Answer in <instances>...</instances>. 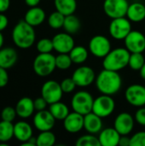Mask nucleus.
Listing matches in <instances>:
<instances>
[{"label":"nucleus","mask_w":145,"mask_h":146,"mask_svg":"<svg viewBox=\"0 0 145 146\" xmlns=\"http://www.w3.org/2000/svg\"><path fill=\"white\" fill-rule=\"evenodd\" d=\"M122 80L117 71L103 68L96 78L97 90L105 95H115L121 88Z\"/></svg>","instance_id":"1"},{"label":"nucleus","mask_w":145,"mask_h":146,"mask_svg":"<svg viewBox=\"0 0 145 146\" xmlns=\"http://www.w3.org/2000/svg\"><path fill=\"white\" fill-rule=\"evenodd\" d=\"M33 27H34L28 24L25 20L20 21L12 31L14 44L21 49L30 48L36 39V33Z\"/></svg>","instance_id":"2"},{"label":"nucleus","mask_w":145,"mask_h":146,"mask_svg":"<svg viewBox=\"0 0 145 146\" xmlns=\"http://www.w3.org/2000/svg\"><path fill=\"white\" fill-rule=\"evenodd\" d=\"M130 55L131 53L126 48L119 47L111 50L103 58V68L117 72L125 68L128 66Z\"/></svg>","instance_id":"3"},{"label":"nucleus","mask_w":145,"mask_h":146,"mask_svg":"<svg viewBox=\"0 0 145 146\" xmlns=\"http://www.w3.org/2000/svg\"><path fill=\"white\" fill-rule=\"evenodd\" d=\"M33 70L40 77L51 74L56 68V56L51 53H39L33 61Z\"/></svg>","instance_id":"4"},{"label":"nucleus","mask_w":145,"mask_h":146,"mask_svg":"<svg viewBox=\"0 0 145 146\" xmlns=\"http://www.w3.org/2000/svg\"><path fill=\"white\" fill-rule=\"evenodd\" d=\"M94 98L91 93L85 91H79L76 92L71 100V105L73 111L83 115L92 111Z\"/></svg>","instance_id":"5"},{"label":"nucleus","mask_w":145,"mask_h":146,"mask_svg":"<svg viewBox=\"0 0 145 146\" xmlns=\"http://www.w3.org/2000/svg\"><path fill=\"white\" fill-rule=\"evenodd\" d=\"M115 109V102L110 95L102 94L94 99L92 112L100 116L105 118L113 114Z\"/></svg>","instance_id":"6"},{"label":"nucleus","mask_w":145,"mask_h":146,"mask_svg":"<svg viewBox=\"0 0 145 146\" xmlns=\"http://www.w3.org/2000/svg\"><path fill=\"white\" fill-rule=\"evenodd\" d=\"M109 30L113 38L117 40H124L132 31L131 21L125 16L112 19Z\"/></svg>","instance_id":"7"},{"label":"nucleus","mask_w":145,"mask_h":146,"mask_svg":"<svg viewBox=\"0 0 145 146\" xmlns=\"http://www.w3.org/2000/svg\"><path fill=\"white\" fill-rule=\"evenodd\" d=\"M89 50L94 56L104 58L111 50V43L103 35L93 36L89 42Z\"/></svg>","instance_id":"8"},{"label":"nucleus","mask_w":145,"mask_h":146,"mask_svg":"<svg viewBox=\"0 0 145 146\" xmlns=\"http://www.w3.org/2000/svg\"><path fill=\"white\" fill-rule=\"evenodd\" d=\"M128 7L127 0H104L103 3L104 13L111 19L126 16Z\"/></svg>","instance_id":"9"},{"label":"nucleus","mask_w":145,"mask_h":146,"mask_svg":"<svg viewBox=\"0 0 145 146\" xmlns=\"http://www.w3.org/2000/svg\"><path fill=\"white\" fill-rule=\"evenodd\" d=\"M63 95L61 84L55 80H48L44 83L41 88V96L46 100L48 104L59 102Z\"/></svg>","instance_id":"10"},{"label":"nucleus","mask_w":145,"mask_h":146,"mask_svg":"<svg viewBox=\"0 0 145 146\" xmlns=\"http://www.w3.org/2000/svg\"><path fill=\"white\" fill-rule=\"evenodd\" d=\"M125 98L131 105L143 107L145 105V86L138 84L131 85L125 92Z\"/></svg>","instance_id":"11"},{"label":"nucleus","mask_w":145,"mask_h":146,"mask_svg":"<svg viewBox=\"0 0 145 146\" xmlns=\"http://www.w3.org/2000/svg\"><path fill=\"white\" fill-rule=\"evenodd\" d=\"M72 78L77 86L86 87L94 82L96 80V74L91 68L88 66H81L74 70Z\"/></svg>","instance_id":"12"},{"label":"nucleus","mask_w":145,"mask_h":146,"mask_svg":"<svg viewBox=\"0 0 145 146\" xmlns=\"http://www.w3.org/2000/svg\"><path fill=\"white\" fill-rule=\"evenodd\" d=\"M124 41L130 53H143L145 50V35L139 31L132 30Z\"/></svg>","instance_id":"13"},{"label":"nucleus","mask_w":145,"mask_h":146,"mask_svg":"<svg viewBox=\"0 0 145 146\" xmlns=\"http://www.w3.org/2000/svg\"><path fill=\"white\" fill-rule=\"evenodd\" d=\"M56 119L50 112V110H40L38 111L33 117V125L40 132L50 131L56 122Z\"/></svg>","instance_id":"14"},{"label":"nucleus","mask_w":145,"mask_h":146,"mask_svg":"<svg viewBox=\"0 0 145 146\" xmlns=\"http://www.w3.org/2000/svg\"><path fill=\"white\" fill-rule=\"evenodd\" d=\"M54 50L58 53H69L74 47V39L68 33H59L52 38Z\"/></svg>","instance_id":"15"},{"label":"nucleus","mask_w":145,"mask_h":146,"mask_svg":"<svg viewBox=\"0 0 145 146\" xmlns=\"http://www.w3.org/2000/svg\"><path fill=\"white\" fill-rule=\"evenodd\" d=\"M134 121L135 119L132 115L127 112H122L116 116L114 121V127L121 135H128L133 130Z\"/></svg>","instance_id":"16"},{"label":"nucleus","mask_w":145,"mask_h":146,"mask_svg":"<svg viewBox=\"0 0 145 146\" xmlns=\"http://www.w3.org/2000/svg\"><path fill=\"white\" fill-rule=\"evenodd\" d=\"M63 126L67 132L76 133L84 128V115L75 111L69 113L63 120Z\"/></svg>","instance_id":"17"},{"label":"nucleus","mask_w":145,"mask_h":146,"mask_svg":"<svg viewBox=\"0 0 145 146\" xmlns=\"http://www.w3.org/2000/svg\"><path fill=\"white\" fill-rule=\"evenodd\" d=\"M121 136L115 127H108L99 133L98 139L101 145L116 146L119 145Z\"/></svg>","instance_id":"18"},{"label":"nucleus","mask_w":145,"mask_h":146,"mask_svg":"<svg viewBox=\"0 0 145 146\" xmlns=\"http://www.w3.org/2000/svg\"><path fill=\"white\" fill-rule=\"evenodd\" d=\"M103 118L93 113L92 111L84 115V128L91 134H97L102 131Z\"/></svg>","instance_id":"19"},{"label":"nucleus","mask_w":145,"mask_h":146,"mask_svg":"<svg viewBox=\"0 0 145 146\" xmlns=\"http://www.w3.org/2000/svg\"><path fill=\"white\" fill-rule=\"evenodd\" d=\"M18 60L17 51L11 47L0 49V67L3 68H12Z\"/></svg>","instance_id":"20"},{"label":"nucleus","mask_w":145,"mask_h":146,"mask_svg":"<svg viewBox=\"0 0 145 146\" xmlns=\"http://www.w3.org/2000/svg\"><path fill=\"white\" fill-rule=\"evenodd\" d=\"M15 110L17 115L21 118L26 119L30 117L35 110L33 100L28 97H24L21 98L16 104Z\"/></svg>","instance_id":"21"},{"label":"nucleus","mask_w":145,"mask_h":146,"mask_svg":"<svg viewBox=\"0 0 145 146\" xmlns=\"http://www.w3.org/2000/svg\"><path fill=\"white\" fill-rule=\"evenodd\" d=\"M14 137L20 142L24 143L32 137V128L26 121H18L14 125Z\"/></svg>","instance_id":"22"},{"label":"nucleus","mask_w":145,"mask_h":146,"mask_svg":"<svg viewBox=\"0 0 145 146\" xmlns=\"http://www.w3.org/2000/svg\"><path fill=\"white\" fill-rule=\"evenodd\" d=\"M45 12L42 8L38 6L32 7L28 9L25 15V21L32 27H37L41 25L45 20Z\"/></svg>","instance_id":"23"},{"label":"nucleus","mask_w":145,"mask_h":146,"mask_svg":"<svg viewBox=\"0 0 145 146\" xmlns=\"http://www.w3.org/2000/svg\"><path fill=\"white\" fill-rule=\"evenodd\" d=\"M132 22H140L145 19V5L142 3H132L129 4L126 15Z\"/></svg>","instance_id":"24"},{"label":"nucleus","mask_w":145,"mask_h":146,"mask_svg":"<svg viewBox=\"0 0 145 146\" xmlns=\"http://www.w3.org/2000/svg\"><path fill=\"white\" fill-rule=\"evenodd\" d=\"M54 4L56 9L65 16L73 14L77 9L76 0H54Z\"/></svg>","instance_id":"25"},{"label":"nucleus","mask_w":145,"mask_h":146,"mask_svg":"<svg viewBox=\"0 0 145 146\" xmlns=\"http://www.w3.org/2000/svg\"><path fill=\"white\" fill-rule=\"evenodd\" d=\"M49 110L52 114L54 118L57 121H63L70 113L68 107L64 103H62L60 101L50 104Z\"/></svg>","instance_id":"26"},{"label":"nucleus","mask_w":145,"mask_h":146,"mask_svg":"<svg viewBox=\"0 0 145 146\" xmlns=\"http://www.w3.org/2000/svg\"><path fill=\"white\" fill-rule=\"evenodd\" d=\"M68 54L72 59L73 63L81 64L87 60L89 52L86 50V48L78 45V46H74Z\"/></svg>","instance_id":"27"},{"label":"nucleus","mask_w":145,"mask_h":146,"mask_svg":"<svg viewBox=\"0 0 145 146\" xmlns=\"http://www.w3.org/2000/svg\"><path fill=\"white\" fill-rule=\"evenodd\" d=\"M14 137V125L10 121H0V143H8Z\"/></svg>","instance_id":"28"},{"label":"nucleus","mask_w":145,"mask_h":146,"mask_svg":"<svg viewBox=\"0 0 145 146\" xmlns=\"http://www.w3.org/2000/svg\"><path fill=\"white\" fill-rule=\"evenodd\" d=\"M63 28L65 31L70 34L76 33L80 28V21L73 14L66 15L63 24Z\"/></svg>","instance_id":"29"},{"label":"nucleus","mask_w":145,"mask_h":146,"mask_svg":"<svg viewBox=\"0 0 145 146\" xmlns=\"http://www.w3.org/2000/svg\"><path fill=\"white\" fill-rule=\"evenodd\" d=\"M56 139V136L51 131H44L37 137V145L52 146L55 145Z\"/></svg>","instance_id":"30"},{"label":"nucleus","mask_w":145,"mask_h":146,"mask_svg":"<svg viewBox=\"0 0 145 146\" xmlns=\"http://www.w3.org/2000/svg\"><path fill=\"white\" fill-rule=\"evenodd\" d=\"M65 20V15L59 11H55L51 13L48 18V24L53 29H59L63 27Z\"/></svg>","instance_id":"31"},{"label":"nucleus","mask_w":145,"mask_h":146,"mask_svg":"<svg viewBox=\"0 0 145 146\" xmlns=\"http://www.w3.org/2000/svg\"><path fill=\"white\" fill-rule=\"evenodd\" d=\"M145 59L143 53L137 52V53H131L128 66L135 71H139L143 65L144 64Z\"/></svg>","instance_id":"32"},{"label":"nucleus","mask_w":145,"mask_h":146,"mask_svg":"<svg viewBox=\"0 0 145 146\" xmlns=\"http://www.w3.org/2000/svg\"><path fill=\"white\" fill-rule=\"evenodd\" d=\"M76 146H101L98 137H96L95 134H86L79 137L76 143Z\"/></svg>","instance_id":"33"},{"label":"nucleus","mask_w":145,"mask_h":146,"mask_svg":"<svg viewBox=\"0 0 145 146\" xmlns=\"http://www.w3.org/2000/svg\"><path fill=\"white\" fill-rule=\"evenodd\" d=\"M73 62L68 53H59L56 56V68L62 70L68 69Z\"/></svg>","instance_id":"34"},{"label":"nucleus","mask_w":145,"mask_h":146,"mask_svg":"<svg viewBox=\"0 0 145 146\" xmlns=\"http://www.w3.org/2000/svg\"><path fill=\"white\" fill-rule=\"evenodd\" d=\"M37 50L39 53H51L54 50V45L52 39L42 38L37 43Z\"/></svg>","instance_id":"35"},{"label":"nucleus","mask_w":145,"mask_h":146,"mask_svg":"<svg viewBox=\"0 0 145 146\" xmlns=\"http://www.w3.org/2000/svg\"><path fill=\"white\" fill-rule=\"evenodd\" d=\"M16 115L17 113L15 108H12V107H5L4 109H3L1 112V119L6 121L12 122L15 119Z\"/></svg>","instance_id":"36"},{"label":"nucleus","mask_w":145,"mask_h":146,"mask_svg":"<svg viewBox=\"0 0 145 146\" xmlns=\"http://www.w3.org/2000/svg\"><path fill=\"white\" fill-rule=\"evenodd\" d=\"M60 84H61V87L62 89L63 93H71L75 90L77 86L76 83L74 82L72 77L64 79Z\"/></svg>","instance_id":"37"},{"label":"nucleus","mask_w":145,"mask_h":146,"mask_svg":"<svg viewBox=\"0 0 145 146\" xmlns=\"http://www.w3.org/2000/svg\"><path fill=\"white\" fill-rule=\"evenodd\" d=\"M130 146H145V132H138L131 137Z\"/></svg>","instance_id":"38"},{"label":"nucleus","mask_w":145,"mask_h":146,"mask_svg":"<svg viewBox=\"0 0 145 146\" xmlns=\"http://www.w3.org/2000/svg\"><path fill=\"white\" fill-rule=\"evenodd\" d=\"M135 121L141 126L145 127V108L144 107H139V109L136 111L135 116H134Z\"/></svg>","instance_id":"39"},{"label":"nucleus","mask_w":145,"mask_h":146,"mask_svg":"<svg viewBox=\"0 0 145 146\" xmlns=\"http://www.w3.org/2000/svg\"><path fill=\"white\" fill-rule=\"evenodd\" d=\"M33 103H34L35 110H37V111H40V110H45V108H46V106H47V104H48V103L46 102V100H45L42 96H41L40 98H36V99L33 101Z\"/></svg>","instance_id":"40"},{"label":"nucleus","mask_w":145,"mask_h":146,"mask_svg":"<svg viewBox=\"0 0 145 146\" xmlns=\"http://www.w3.org/2000/svg\"><path fill=\"white\" fill-rule=\"evenodd\" d=\"M8 82H9V74L6 71V68L0 67V88L6 86Z\"/></svg>","instance_id":"41"},{"label":"nucleus","mask_w":145,"mask_h":146,"mask_svg":"<svg viewBox=\"0 0 145 146\" xmlns=\"http://www.w3.org/2000/svg\"><path fill=\"white\" fill-rule=\"evenodd\" d=\"M9 24V20L5 15L0 13V32L3 31Z\"/></svg>","instance_id":"42"},{"label":"nucleus","mask_w":145,"mask_h":146,"mask_svg":"<svg viewBox=\"0 0 145 146\" xmlns=\"http://www.w3.org/2000/svg\"><path fill=\"white\" fill-rule=\"evenodd\" d=\"M10 6V0H0V13H4Z\"/></svg>","instance_id":"43"},{"label":"nucleus","mask_w":145,"mask_h":146,"mask_svg":"<svg viewBox=\"0 0 145 146\" xmlns=\"http://www.w3.org/2000/svg\"><path fill=\"white\" fill-rule=\"evenodd\" d=\"M130 140H131V138H129L128 135H121L120 139L119 145L130 146Z\"/></svg>","instance_id":"44"},{"label":"nucleus","mask_w":145,"mask_h":146,"mask_svg":"<svg viewBox=\"0 0 145 146\" xmlns=\"http://www.w3.org/2000/svg\"><path fill=\"white\" fill-rule=\"evenodd\" d=\"M23 146L25 145H28V146H35L37 145V138H33V137H32V138H30L27 141H26V142H24V143H22L21 144Z\"/></svg>","instance_id":"45"},{"label":"nucleus","mask_w":145,"mask_h":146,"mask_svg":"<svg viewBox=\"0 0 145 146\" xmlns=\"http://www.w3.org/2000/svg\"><path fill=\"white\" fill-rule=\"evenodd\" d=\"M25 3L29 7H36L40 3V0H25Z\"/></svg>","instance_id":"46"},{"label":"nucleus","mask_w":145,"mask_h":146,"mask_svg":"<svg viewBox=\"0 0 145 146\" xmlns=\"http://www.w3.org/2000/svg\"><path fill=\"white\" fill-rule=\"evenodd\" d=\"M139 73H140V77L145 80V62L143 65V67L141 68V69L139 70Z\"/></svg>","instance_id":"47"},{"label":"nucleus","mask_w":145,"mask_h":146,"mask_svg":"<svg viewBox=\"0 0 145 146\" xmlns=\"http://www.w3.org/2000/svg\"><path fill=\"white\" fill-rule=\"evenodd\" d=\"M3 36L2 34V32H0V49L3 46Z\"/></svg>","instance_id":"48"},{"label":"nucleus","mask_w":145,"mask_h":146,"mask_svg":"<svg viewBox=\"0 0 145 146\" xmlns=\"http://www.w3.org/2000/svg\"><path fill=\"white\" fill-rule=\"evenodd\" d=\"M144 5H145V3H144Z\"/></svg>","instance_id":"49"},{"label":"nucleus","mask_w":145,"mask_h":146,"mask_svg":"<svg viewBox=\"0 0 145 146\" xmlns=\"http://www.w3.org/2000/svg\"><path fill=\"white\" fill-rule=\"evenodd\" d=\"M144 86H145V85H144Z\"/></svg>","instance_id":"50"}]
</instances>
